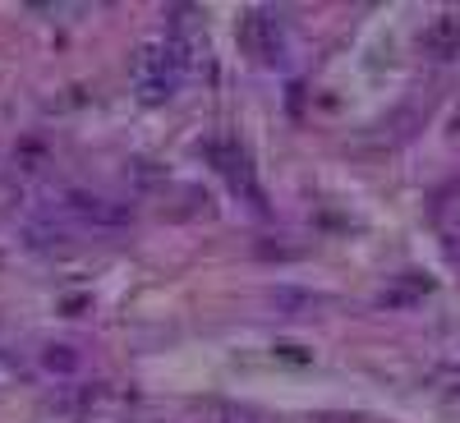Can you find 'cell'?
Masks as SVG:
<instances>
[{
  "mask_svg": "<svg viewBox=\"0 0 460 423\" xmlns=\"http://www.w3.org/2000/svg\"><path fill=\"white\" fill-rule=\"evenodd\" d=\"M221 419L217 423H262V419H253V414H244V410H217Z\"/></svg>",
  "mask_w": 460,
  "mask_h": 423,
  "instance_id": "3957f363",
  "label": "cell"
},
{
  "mask_svg": "<svg viewBox=\"0 0 460 423\" xmlns=\"http://www.w3.org/2000/svg\"><path fill=\"white\" fill-rule=\"evenodd\" d=\"M244 47L253 56H262V60H277L281 56V23L267 14V10H253L244 19Z\"/></svg>",
  "mask_w": 460,
  "mask_h": 423,
  "instance_id": "6da1fadb",
  "label": "cell"
},
{
  "mask_svg": "<svg viewBox=\"0 0 460 423\" xmlns=\"http://www.w3.org/2000/svg\"><path fill=\"white\" fill-rule=\"evenodd\" d=\"M424 51L438 56V60H447V56L460 51V19L456 14H442V19H433L424 28Z\"/></svg>",
  "mask_w": 460,
  "mask_h": 423,
  "instance_id": "7a4b0ae2",
  "label": "cell"
}]
</instances>
